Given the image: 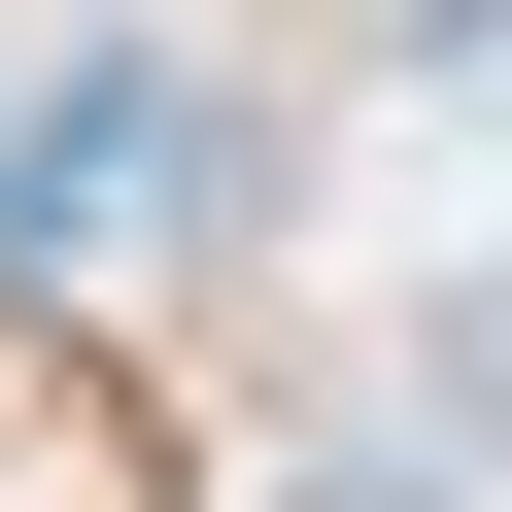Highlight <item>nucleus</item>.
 Masks as SVG:
<instances>
[{
    "mask_svg": "<svg viewBox=\"0 0 512 512\" xmlns=\"http://www.w3.org/2000/svg\"><path fill=\"white\" fill-rule=\"evenodd\" d=\"M410 444H444V478H512V274H444V308H410Z\"/></svg>",
    "mask_w": 512,
    "mask_h": 512,
    "instance_id": "f257e3e1",
    "label": "nucleus"
},
{
    "mask_svg": "<svg viewBox=\"0 0 512 512\" xmlns=\"http://www.w3.org/2000/svg\"><path fill=\"white\" fill-rule=\"evenodd\" d=\"M342 35H410V69H478V35H512V0H342Z\"/></svg>",
    "mask_w": 512,
    "mask_h": 512,
    "instance_id": "f03ea898",
    "label": "nucleus"
}]
</instances>
